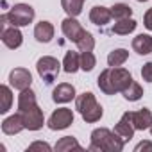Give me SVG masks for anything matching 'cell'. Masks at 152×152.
<instances>
[{
    "label": "cell",
    "mask_w": 152,
    "mask_h": 152,
    "mask_svg": "<svg viewBox=\"0 0 152 152\" xmlns=\"http://www.w3.org/2000/svg\"><path fill=\"white\" fill-rule=\"evenodd\" d=\"M141 77H143V81L152 83V61L143 64V68H141Z\"/></svg>",
    "instance_id": "30"
},
{
    "label": "cell",
    "mask_w": 152,
    "mask_h": 152,
    "mask_svg": "<svg viewBox=\"0 0 152 152\" xmlns=\"http://www.w3.org/2000/svg\"><path fill=\"white\" fill-rule=\"evenodd\" d=\"M131 83H132V75L129 73V70L120 68V66H109V68L102 70L97 79L100 91H104L106 95L122 93Z\"/></svg>",
    "instance_id": "1"
},
{
    "label": "cell",
    "mask_w": 152,
    "mask_h": 152,
    "mask_svg": "<svg viewBox=\"0 0 152 152\" xmlns=\"http://www.w3.org/2000/svg\"><path fill=\"white\" fill-rule=\"evenodd\" d=\"M134 152H152V141H141L134 147Z\"/></svg>",
    "instance_id": "31"
},
{
    "label": "cell",
    "mask_w": 152,
    "mask_h": 152,
    "mask_svg": "<svg viewBox=\"0 0 152 152\" xmlns=\"http://www.w3.org/2000/svg\"><path fill=\"white\" fill-rule=\"evenodd\" d=\"M36 70L39 73V77L45 81V84H52L56 79H57V75H59V70H61V64L56 57L52 56H43L38 59L36 63Z\"/></svg>",
    "instance_id": "4"
},
{
    "label": "cell",
    "mask_w": 152,
    "mask_h": 152,
    "mask_svg": "<svg viewBox=\"0 0 152 152\" xmlns=\"http://www.w3.org/2000/svg\"><path fill=\"white\" fill-rule=\"evenodd\" d=\"M77 45V48H79V52H91L93 50V47H95V38H93V34L91 32H84L83 36H81V39L75 43Z\"/></svg>",
    "instance_id": "27"
},
{
    "label": "cell",
    "mask_w": 152,
    "mask_h": 152,
    "mask_svg": "<svg viewBox=\"0 0 152 152\" xmlns=\"http://www.w3.org/2000/svg\"><path fill=\"white\" fill-rule=\"evenodd\" d=\"M125 141L115 132L109 131L107 127L95 129L91 132V143L88 150H99V152H120L124 148Z\"/></svg>",
    "instance_id": "2"
},
{
    "label": "cell",
    "mask_w": 152,
    "mask_h": 152,
    "mask_svg": "<svg viewBox=\"0 0 152 152\" xmlns=\"http://www.w3.org/2000/svg\"><path fill=\"white\" fill-rule=\"evenodd\" d=\"M143 25H145L148 31H152V7L145 13V16H143Z\"/></svg>",
    "instance_id": "32"
},
{
    "label": "cell",
    "mask_w": 152,
    "mask_h": 152,
    "mask_svg": "<svg viewBox=\"0 0 152 152\" xmlns=\"http://www.w3.org/2000/svg\"><path fill=\"white\" fill-rule=\"evenodd\" d=\"M109 9H111V15H113V18L116 22L118 20H124V18H131V15H132V7L127 6V4H115Z\"/></svg>",
    "instance_id": "26"
},
{
    "label": "cell",
    "mask_w": 152,
    "mask_h": 152,
    "mask_svg": "<svg viewBox=\"0 0 152 152\" xmlns=\"http://www.w3.org/2000/svg\"><path fill=\"white\" fill-rule=\"evenodd\" d=\"M18 113L22 115L23 125H25V129H29V131H39V129L43 127V124H45L43 111L39 109L38 104H34V106H31V107H27V109H23V111H18Z\"/></svg>",
    "instance_id": "6"
},
{
    "label": "cell",
    "mask_w": 152,
    "mask_h": 152,
    "mask_svg": "<svg viewBox=\"0 0 152 152\" xmlns=\"http://www.w3.org/2000/svg\"><path fill=\"white\" fill-rule=\"evenodd\" d=\"M150 134H152V125H150Z\"/></svg>",
    "instance_id": "34"
},
{
    "label": "cell",
    "mask_w": 152,
    "mask_h": 152,
    "mask_svg": "<svg viewBox=\"0 0 152 152\" xmlns=\"http://www.w3.org/2000/svg\"><path fill=\"white\" fill-rule=\"evenodd\" d=\"M0 97H2V104H0V113L6 115L9 109H11V104H13V93H11V88L2 84L0 86Z\"/></svg>",
    "instance_id": "25"
},
{
    "label": "cell",
    "mask_w": 152,
    "mask_h": 152,
    "mask_svg": "<svg viewBox=\"0 0 152 152\" xmlns=\"http://www.w3.org/2000/svg\"><path fill=\"white\" fill-rule=\"evenodd\" d=\"M81 68V56L77 54V52H66V56H64V61H63V70L66 72V73H75Z\"/></svg>",
    "instance_id": "18"
},
{
    "label": "cell",
    "mask_w": 152,
    "mask_h": 152,
    "mask_svg": "<svg viewBox=\"0 0 152 152\" xmlns=\"http://www.w3.org/2000/svg\"><path fill=\"white\" fill-rule=\"evenodd\" d=\"M72 124H73V111L68 107H57L48 118V129H52V131L68 129Z\"/></svg>",
    "instance_id": "7"
},
{
    "label": "cell",
    "mask_w": 152,
    "mask_h": 152,
    "mask_svg": "<svg viewBox=\"0 0 152 152\" xmlns=\"http://www.w3.org/2000/svg\"><path fill=\"white\" fill-rule=\"evenodd\" d=\"M34 104H36V93L31 88L23 90L18 95V111H23V109H27V107H31Z\"/></svg>",
    "instance_id": "23"
},
{
    "label": "cell",
    "mask_w": 152,
    "mask_h": 152,
    "mask_svg": "<svg viewBox=\"0 0 152 152\" xmlns=\"http://www.w3.org/2000/svg\"><path fill=\"white\" fill-rule=\"evenodd\" d=\"M2 43L7 47V48H18L22 43H23V34L18 31V27H6L2 31Z\"/></svg>",
    "instance_id": "12"
},
{
    "label": "cell",
    "mask_w": 152,
    "mask_h": 152,
    "mask_svg": "<svg viewBox=\"0 0 152 152\" xmlns=\"http://www.w3.org/2000/svg\"><path fill=\"white\" fill-rule=\"evenodd\" d=\"M72 99H75V88L73 84H68V83H61L56 86V90L52 91V100L56 104H66L70 102Z\"/></svg>",
    "instance_id": "11"
},
{
    "label": "cell",
    "mask_w": 152,
    "mask_h": 152,
    "mask_svg": "<svg viewBox=\"0 0 152 152\" xmlns=\"http://www.w3.org/2000/svg\"><path fill=\"white\" fill-rule=\"evenodd\" d=\"M34 16H36V13L29 4H16L7 13V20L13 27H25V25L32 23Z\"/></svg>",
    "instance_id": "5"
},
{
    "label": "cell",
    "mask_w": 152,
    "mask_h": 152,
    "mask_svg": "<svg viewBox=\"0 0 152 152\" xmlns=\"http://www.w3.org/2000/svg\"><path fill=\"white\" fill-rule=\"evenodd\" d=\"M72 148L83 150V147L79 145V141L75 140L73 136H64V138H61V140L56 143V147H54L56 152H66V150H72Z\"/></svg>",
    "instance_id": "20"
},
{
    "label": "cell",
    "mask_w": 152,
    "mask_h": 152,
    "mask_svg": "<svg viewBox=\"0 0 152 152\" xmlns=\"http://www.w3.org/2000/svg\"><path fill=\"white\" fill-rule=\"evenodd\" d=\"M23 129H25V125H23V120H22V115L20 113L11 115V116H7L2 122V132L7 134V136H15V134H18Z\"/></svg>",
    "instance_id": "13"
},
{
    "label": "cell",
    "mask_w": 152,
    "mask_h": 152,
    "mask_svg": "<svg viewBox=\"0 0 152 152\" xmlns=\"http://www.w3.org/2000/svg\"><path fill=\"white\" fill-rule=\"evenodd\" d=\"M61 31H63V34H64L70 41H73V43H77V41L81 39V36L86 32V31L83 29V25L75 20L73 16H68V18H64V20L61 22Z\"/></svg>",
    "instance_id": "9"
},
{
    "label": "cell",
    "mask_w": 152,
    "mask_h": 152,
    "mask_svg": "<svg viewBox=\"0 0 152 152\" xmlns=\"http://www.w3.org/2000/svg\"><path fill=\"white\" fill-rule=\"evenodd\" d=\"M75 109H77L86 124H95L102 118V106L97 102L91 91H84L75 99Z\"/></svg>",
    "instance_id": "3"
},
{
    "label": "cell",
    "mask_w": 152,
    "mask_h": 152,
    "mask_svg": "<svg viewBox=\"0 0 152 152\" xmlns=\"http://www.w3.org/2000/svg\"><path fill=\"white\" fill-rule=\"evenodd\" d=\"M132 50L140 56L152 54V36L148 34H138L132 39Z\"/></svg>",
    "instance_id": "17"
},
{
    "label": "cell",
    "mask_w": 152,
    "mask_h": 152,
    "mask_svg": "<svg viewBox=\"0 0 152 152\" xmlns=\"http://www.w3.org/2000/svg\"><path fill=\"white\" fill-rule=\"evenodd\" d=\"M86 0H61V6L68 16H79L83 13V4Z\"/></svg>",
    "instance_id": "19"
},
{
    "label": "cell",
    "mask_w": 152,
    "mask_h": 152,
    "mask_svg": "<svg viewBox=\"0 0 152 152\" xmlns=\"http://www.w3.org/2000/svg\"><path fill=\"white\" fill-rule=\"evenodd\" d=\"M31 83H32V75H31V72L27 68H15V70H11V73H9V84L15 90L23 91V90L31 88Z\"/></svg>",
    "instance_id": "8"
},
{
    "label": "cell",
    "mask_w": 152,
    "mask_h": 152,
    "mask_svg": "<svg viewBox=\"0 0 152 152\" xmlns=\"http://www.w3.org/2000/svg\"><path fill=\"white\" fill-rule=\"evenodd\" d=\"M122 95H124V99L125 100H131V102H136V100H140L141 97H143V88L136 83V81H132L124 91H122Z\"/></svg>",
    "instance_id": "22"
},
{
    "label": "cell",
    "mask_w": 152,
    "mask_h": 152,
    "mask_svg": "<svg viewBox=\"0 0 152 152\" xmlns=\"http://www.w3.org/2000/svg\"><path fill=\"white\" fill-rule=\"evenodd\" d=\"M132 125L136 131H145L150 129L152 125V113L147 107H141L140 111H132Z\"/></svg>",
    "instance_id": "14"
},
{
    "label": "cell",
    "mask_w": 152,
    "mask_h": 152,
    "mask_svg": "<svg viewBox=\"0 0 152 152\" xmlns=\"http://www.w3.org/2000/svg\"><path fill=\"white\" fill-rule=\"evenodd\" d=\"M134 125H132V111H127L122 115V118L118 120V124L115 125V132L127 143L132 136H134Z\"/></svg>",
    "instance_id": "10"
},
{
    "label": "cell",
    "mask_w": 152,
    "mask_h": 152,
    "mask_svg": "<svg viewBox=\"0 0 152 152\" xmlns=\"http://www.w3.org/2000/svg\"><path fill=\"white\" fill-rule=\"evenodd\" d=\"M136 2H148V0H136Z\"/></svg>",
    "instance_id": "33"
},
{
    "label": "cell",
    "mask_w": 152,
    "mask_h": 152,
    "mask_svg": "<svg viewBox=\"0 0 152 152\" xmlns=\"http://www.w3.org/2000/svg\"><path fill=\"white\" fill-rule=\"evenodd\" d=\"M97 64V59L93 56V52H81V70L84 72H91Z\"/></svg>",
    "instance_id": "28"
},
{
    "label": "cell",
    "mask_w": 152,
    "mask_h": 152,
    "mask_svg": "<svg viewBox=\"0 0 152 152\" xmlns=\"http://www.w3.org/2000/svg\"><path fill=\"white\" fill-rule=\"evenodd\" d=\"M127 59H129V52H127L125 48H116V50L109 52V56H107V64H109V66H122Z\"/></svg>",
    "instance_id": "24"
},
{
    "label": "cell",
    "mask_w": 152,
    "mask_h": 152,
    "mask_svg": "<svg viewBox=\"0 0 152 152\" xmlns=\"http://www.w3.org/2000/svg\"><path fill=\"white\" fill-rule=\"evenodd\" d=\"M136 22L132 20V18H124V20H118L115 25H113V32L115 34H120V36H125V34H129V32H132L134 29H136Z\"/></svg>",
    "instance_id": "21"
},
{
    "label": "cell",
    "mask_w": 152,
    "mask_h": 152,
    "mask_svg": "<svg viewBox=\"0 0 152 152\" xmlns=\"http://www.w3.org/2000/svg\"><path fill=\"white\" fill-rule=\"evenodd\" d=\"M111 18H113L111 9H107V7H104V6H95V7H91V11H90V20H91V23H95V25H99V27H104L106 23H109Z\"/></svg>",
    "instance_id": "15"
},
{
    "label": "cell",
    "mask_w": 152,
    "mask_h": 152,
    "mask_svg": "<svg viewBox=\"0 0 152 152\" xmlns=\"http://www.w3.org/2000/svg\"><path fill=\"white\" fill-rule=\"evenodd\" d=\"M34 150H45V152H50L52 147H50L48 143H45V141H34L32 145H29L27 152H34Z\"/></svg>",
    "instance_id": "29"
},
{
    "label": "cell",
    "mask_w": 152,
    "mask_h": 152,
    "mask_svg": "<svg viewBox=\"0 0 152 152\" xmlns=\"http://www.w3.org/2000/svg\"><path fill=\"white\" fill-rule=\"evenodd\" d=\"M34 38L39 41V43H48L52 41L54 38V25L47 20H41L39 23H36L34 27Z\"/></svg>",
    "instance_id": "16"
}]
</instances>
